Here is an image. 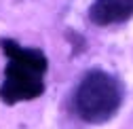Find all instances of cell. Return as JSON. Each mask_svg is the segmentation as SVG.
I'll return each instance as SVG.
<instances>
[{
	"label": "cell",
	"instance_id": "1",
	"mask_svg": "<svg viewBox=\"0 0 133 129\" xmlns=\"http://www.w3.org/2000/svg\"><path fill=\"white\" fill-rule=\"evenodd\" d=\"M0 49L6 55L4 80L0 85V100L6 106L32 102L44 93V76L49 59L38 47H25L13 38H0Z\"/></svg>",
	"mask_w": 133,
	"mask_h": 129
},
{
	"label": "cell",
	"instance_id": "3",
	"mask_svg": "<svg viewBox=\"0 0 133 129\" xmlns=\"http://www.w3.org/2000/svg\"><path fill=\"white\" fill-rule=\"evenodd\" d=\"M133 17V0H93L89 7V19L95 25H116Z\"/></svg>",
	"mask_w": 133,
	"mask_h": 129
},
{
	"label": "cell",
	"instance_id": "2",
	"mask_svg": "<svg viewBox=\"0 0 133 129\" xmlns=\"http://www.w3.org/2000/svg\"><path fill=\"white\" fill-rule=\"evenodd\" d=\"M72 106L80 121L89 125H104L112 121L123 106V85L110 72L93 68L78 80Z\"/></svg>",
	"mask_w": 133,
	"mask_h": 129
}]
</instances>
